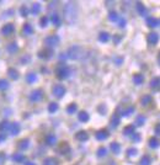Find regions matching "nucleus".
<instances>
[{"mask_svg": "<svg viewBox=\"0 0 160 165\" xmlns=\"http://www.w3.org/2000/svg\"><path fill=\"white\" fill-rule=\"evenodd\" d=\"M52 92H53V95H54L57 99H62V98L64 96V94L67 92V89L64 88V85L57 84V85H54V86H53Z\"/></svg>", "mask_w": 160, "mask_h": 165, "instance_id": "obj_5", "label": "nucleus"}, {"mask_svg": "<svg viewBox=\"0 0 160 165\" xmlns=\"http://www.w3.org/2000/svg\"><path fill=\"white\" fill-rule=\"evenodd\" d=\"M99 110H100L101 115H105V112H106V106H103V105H101V106H99Z\"/></svg>", "mask_w": 160, "mask_h": 165, "instance_id": "obj_51", "label": "nucleus"}, {"mask_svg": "<svg viewBox=\"0 0 160 165\" xmlns=\"http://www.w3.org/2000/svg\"><path fill=\"white\" fill-rule=\"evenodd\" d=\"M149 147L152 148V149H157V148H159V141H158V138H155V137H152L150 139H149Z\"/></svg>", "mask_w": 160, "mask_h": 165, "instance_id": "obj_28", "label": "nucleus"}, {"mask_svg": "<svg viewBox=\"0 0 160 165\" xmlns=\"http://www.w3.org/2000/svg\"><path fill=\"white\" fill-rule=\"evenodd\" d=\"M18 147H19V149H20V150H26V149L30 147V141H28L27 138L21 139L20 142H19V144H18Z\"/></svg>", "mask_w": 160, "mask_h": 165, "instance_id": "obj_25", "label": "nucleus"}, {"mask_svg": "<svg viewBox=\"0 0 160 165\" xmlns=\"http://www.w3.org/2000/svg\"><path fill=\"white\" fill-rule=\"evenodd\" d=\"M48 21H49V19H48L47 16H43V18H41V20H40L41 27H46V26L48 25Z\"/></svg>", "mask_w": 160, "mask_h": 165, "instance_id": "obj_45", "label": "nucleus"}, {"mask_svg": "<svg viewBox=\"0 0 160 165\" xmlns=\"http://www.w3.org/2000/svg\"><path fill=\"white\" fill-rule=\"evenodd\" d=\"M53 54H54V52L52 48H44L38 52V57L41 59H51L53 57Z\"/></svg>", "mask_w": 160, "mask_h": 165, "instance_id": "obj_7", "label": "nucleus"}, {"mask_svg": "<svg viewBox=\"0 0 160 165\" xmlns=\"http://www.w3.org/2000/svg\"><path fill=\"white\" fill-rule=\"evenodd\" d=\"M69 75H70V69H69V67H67L64 63H60L59 65L57 67V69H56V77H57L59 80H64V79H67Z\"/></svg>", "mask_w": 160, "mask_h": 165, "instance_id": "obj_2", "label": "nucleus"}, {"mask_svg": "<svg viewBox=\"0 0 160 165\" xmlns=\"http://www.w3.org/2000/svg\"><path fill=\"white\" fill-rule=\"evenodd\" d=\"M20 124L18 123V122H14V123L10 124V128H9V131H10V134L11 136H18L19 133H20Z\"/></svg>", "mask_w": 160, "mask_h": 165, "instance_id": "obj_15", "label": "nucleus"}, {"mask_svg": "<svg viewBox=\"0 0 160 165\" xmlns=\"http://www.w3.org/2000/svg\"><path fill=\"white\" fill-rule=\"evenodd\" d=\"M77 110H78V106H77V103H70L68 107H67V112L68 113H70V115H73V113H75L77 112Z\"/></svg>", "mask_w": 160, "mask_h": 165, "instance_id": "obj_38", "label": "nucleus"}, {"mask_svg": "<svg viewBox=\"0 0 160 165\" xmlns=\"http://www.w3.org/2000/svg\"><path fill=\"white\" fill-rule=\"evenodd\" d=\"M106 154H107V149H106L105 147H100V148L98 149V157H99V158L106 157Z\"/></svg>", "mask_w": 160, "mask_h": 165, "instance_id": "obj_42", "label": "nucleus"}, {"mask_svg": "<svg viewBox=\"0 0 160 165\" xmlns=\"http://www.w3.org/2000/svg\"><path fill=\"white\" fill-rule=\"evenodd\" d=\"M25 165H36V164H35V163H32V162H27Z\"/></svg>", "mask_w": 160, "mask_h": 165, "instance_id": "obj_53", "label": "nucleus"}, {"mask_svg": "<svg viewBox=\"0 0 160 165\" xmlns=\"http://www.w3.org/2000/svg\"><path fill=\"white\" fill-rule=\"evenodd\" d=\"M110 148H111L112 153H115V154H120V152H121L120 143H117V142H112L111 145H110Z\"/></svg>", "mask_w": 160, "mask_h": 165, "instance_id": "obj_30", "label": "nucleus"}, {"mask_svg": "<svg viewBox=\"0 0 160 165\" xmlns=\"http://www.w3.org/2000/svg\"><path fill=\"white\" fill-rule=\"evenodd\" d=\"M64 18L69 23H73L77 19V5L74 2H68L64 6Z\"/></svg>", "mask_w": 160, "mask_h": 165, "instance_id": "obj_1", "label": "nucleus"}, {"mask_svg": "<svg viewBox=\"0 0 160 165\" xmlns=\"http://www.w3.org/2000/svg\"><path fill=\"white\" fill-rule=\"evenodd\" d=\"M154 132H155V134H157V136H160V123H158L157 126H155Z\"/></svg>", "mask_w": 160, "mask_h": 165, "instance_id": "obj_50", "label": "nucleus"}, {"mask_svg": "<svg viewBox=\"0 0 160 165\" xmlns=\"http://www.w3.org/2000/svg\"><path fill=\"white\" fill-rule=\"evenodd\" d=\"M108 20L112 21V22H116V21L120 20V16H118V14H117L116 11H110V14H108Z\"/></svg>", "mask_w": 160, "mask_h": 165, "instance_id": "obj_37", "label": "nucleus"}, {"mask_svg": "<svg viewBox=\"0 0 160 165\" xmlns=\"http://www.w3.org/2000/svg\"><path fill=\"white\" fill-rule=\"evenodd\" d=\"M10 128V123L8 122V121H2V122H0V132L2 133V132H5L6 129H9Z\"/></svg>", "mask_w": 160, "mask_h": 165, "instance_id": "obj_41", "label": "nucleus"}, {"mask_svg": "<svg viewBox=\"0 0 160 165\" xmlns=\"http://www.w3.org/2000/svg\"><path fill=\"white\" fill-rule=\"evenodd\" d=\"M121 123V116L120 113H113L112 115V117H111V121H110V124H111V127L112 128H116V127H118V124Z\"/></svg>", "mask_w": 160, "mask_h": 165, "instance_id": "obj_12", "label": "nucleus"}, {"mask_svg": "<svg viewBox=\"0 0 160 165\" xmlns=\"http://www.w3.org/2000/svg\"><path fill=\"white\" fill-rule=\"evenodd\" d=\"M133 133H136V127L133 124H129V126L124 127V129H123V134L124 136H132Z\"/></svg>", "mask_w": 160, "mask_h": 165, "instance_id": "obj_20", "label": "nucleus"}, {"mask_svg": "<svg viewBox=\"0 0 160 165\" xmlns=\"http://www.w3.org/2000/svg\"><path fill=\"white\" fill-rule=\"evenodd\" d=\"M150 163H152L150 157L149 155H143L139 162V165H150Z\"/></svg>", "mask_w": 160, "mask_h": 165, "instance_id": "obj_39", "label": "nucleus"}, {"mask_svg": "<svg viewBox=\"0 0 160 165\" xmlns=\"http://www.w3.org/2000/svg\"><path fill=\"white\" fill-rule=\"evenodd\" d=\"M18 51H19V46H18L16 43H10V44L8 46V52H9V53L14 54V53H16Z\"/></svg>", "mask_w": 160, "mask_h": 165, "instance_id": "obj_33", "label": "nucleus"}, {"mask_svg": "<svg viewBox=\"0 0 160 165\" xmlns=\"http://www.w3.org/2000/svg\"><path fill=\"white\" fill-rule=\"evenodd\" d=\"M133 82H134L136 85H142V84L144 82V77H143V74H140V73L134 74V75H133Z\"/></svg>", "mask_w": 160, "mask_h": 165, "instance_id": "obj_23", "label": "nucleus"}, {"mask_svg": "<svg viewBox=\"0 0 160 165\" xmlns=\"http://www.w3.org/2000/svg\"><path fill=\"white\" fill-rule=\"evenodd\" d=\"M78 118H79L80 122H88L90 120V116H89V113L86 111H80L78 113Z\"/></svg>", "mask_w": 160, "mask_h": 165, "instance_id": "obj_22", "label": "nucleus"}, {"mask_svg": "<svg viewBox=\"0 0 160 165\" xmlns=\"http://www.w3.org/2000/svg\"><path fill=\"white\" fill-rule=\"evenodd\" d=\"M108 136H110V133H108L107 129H100V131H98L96 134H95V137H96L98 141H105V139L108 138Z\"/></svg>", "mask_w": 160, "mask_h": 165, "instance_id": "obj_11", "label": "nucleus"}, {"mask_svg": "<svg viewBox=\"0 0 160 165\" xmlns=\"http://www.w3.org/2000/svg\"><path fill=\"white\" fill-rule=\"evenodd\" d=\"M58 152L62 155H67L68 153H70V145L67 142H62L59 145H58Z\"/></svg>", "mask_w": 160, "mask_h": 165, "instance_id": "obj_9", "label": "nucleus"}, {"mask_svg": "<svg viewBox=\"0 0 160 165\" xmlns=\"http://www.w3.org/2000/svg\"><path fill=\"white\" fill-rule=\"evenodd\" d=\"M4 141H6V134L5 133H0V143H2Z\"/></svg>", "mask_w": 160, "mask_h": 165, "instance_id": "obj_52", "label": "nucleus"}, {"mask_svg": "<svg viewBox=\"0 0 160 165\" xmlns=\"http://www.w3.org/2000/svg\"><path fill=\"white\" fill-rule=\"evenodd\" d=\"M12 160H14L15 163H23V162H25V155H23L22 153H15V154L12 155Z\"/></svg>", "mask_w": 160, "mask_h": 165, "instance_id": "obj_26", "label": "nucleus"}, {"mask_svg": "<svg viewBox=\"0 0 160 165\" xmlns=\"http://www.w3.org/2000/svg\"><path fill=\"white\" fill-rule=\"evenodd\" d=\"M8 74H9V77L12 79V80H18L19 79V72L15 69V68H9L8 69Z\"/></svg>", "mask_w": 160, "mask_h": 165, "instance_id": "obj_19", "label": "nucleus"}, {"mask_svg": "<svg viewBox=\"0 0 160 165\" xmlns=\"http://www.w3.org/2000/svg\"><path fill=\"white\" fill-rule=\"evenodd\" d=\"M58 108H59V106H58V103L57 102H51L49 105H48V112H49V113H54V112H57Z\"/></svg>", "mask_w": 160, "mask_h": 165, "instance_id": "obj_35", "label": "nucleus"}, {"mask_svg": "<svg viewBox=\"0 0 160 165\" xmlns=\"http://www.w3.org/2000/svg\"><path fill=\"white\" fill-rule=\"evenodd\" d=\"M82 56H84V49L80 46H73L68 51V57L70 59H74V61L80 59V58H82Z\"/></svg>", "mask_w": 160, "mask_h": 165, "instance_id": "obj_3", "label": "nucleus"}, {"mask_svg": "<svg viewBox=\"0 0 160 165\" xmlns=\"http://www.w3.org/2000/svg\"><path fill=\"white\" fill-rule=\"evenodd\" d=\"M75 139L79 141V142H86L89 139V134L86 131H79L77 134H75Z\"/></svg>", "mask_w": 160, "mask_h": 165, "instance_id": "obj_13", "label": "nucleus"}, {"mask_svg": "<svg viewBox=\"0 0 160 165\" xmlns=\"http://www.w3.org/2000/svg\"><path fill=\"white\" fill-rule=\"evenodd\" d=\"M152 96L150 95H144V96H142V99H140V105L142 106H148L149 103H152Z\"/></svg>", "mask_w": 160, "mask_h": 165, "instance_id": "obj_27", "label": "nucleus"}, {"mask_svg": "<svg viewBox=\"0 0 160 165\" xmlns=\"http://www.w3.org/2000/svg\"><path fill=\"white\" fill-rule=\"evenodd\" d=\"M28 99H30L32 102H38V101H41V100L43 99V91H42L41 89H36V90H33V91L30 94Z\"/></svg>", "mask_w": 160, "mask_h": 165, "instance_id": "obj_6", "label": "nucleus"}, {"mask_svg": "<svg viewBox=\"0 0 160 165\" xmlns=\"http://www.w3.org/2000/svg\"><path fill=\"white\" fill-rule=\"evenodd\" d=\"M126 23H127V21H126V19H123V18L118 20V26H120L121 28H122V27H124V26H126Z\"/></svg>", "mask_w": 160, "mask_h": 165, "instance_id": "obj_48", "label": "nucleus"}, {"mask_svg": "<svg viewBox=\"0 0 160 165\" xmlns=\"http://www.w3.org/2000/svg\"><path fill=\"white\" fill-rule=\"evenodd\" d=\"M160 23V21L158 19H155V18H153V16H148L147 18V25L149 26V27H152V28H154V27H158Z\"/></svg>", "mask_w": 160, "mask_h": 165, "instance_id": "obj_16", "label": "nucleus"}, {"mask_svg": "<svg viewBox=\"0 0 160 165\" xmlns=\"http://www.w3.org/2000/svg\"><path fill=\"white\" fill-rule=\"evenodd\" d=\"M137 153H138V150L136 148H129L127 150V155L128 157H134V155H137Z\"/></svg>", "mask_w": 160, "mask_h": 165, "instance_id": "obj_46", "label": "nucleus"}, {"mask_svg": "<svg viewBox=\"0 0 160 165\" xmlns=\"http://www.w3.org/2000/svg\"><path fill=\"white\" fill-rule=\"evenodd\" d=\"M44 142H46V144L49 145V147H53V145L57 143V137L53 134V133H49V134H47L46 136V139H44Z\"/></svg>", "mask_w": 160, "mask_h": 165, "instance_id": "obj_14", "label": "nucleus"}, {"mask_svg": "<svg viewBox=\"0 0 160 165\" xmlns=\"http://www.w3.org/2000/svg\"><path fill=\"white\" fill-rule=\"evenodd\" d=\"M44 44L47 46V48H53L59 44V37L57 35H51L44 38Z\"/></svg>", "mask_w": 160, "mask_h": 165, "instance_id": "obj_4", "label": "nucleus"}, {"mask_svg": "<svg viewBox=\"0 0 160 165\" xmlns=\"http://www.w3.org/2000/svg\"><path fill=\"white\" fill-rule=\"evenodd\" d=\"M158 63L160 64V52H159V54H158Z\"/></svg>", "mask_w": 160, "mask_h": 165, "instance_id": "obj_54", "label": "nucleus"}, {"mask_svg": "<svg viewBox=\"0 0 160 165\" xmlns=\"http://www.w3.org/2000/svg\"><path fill=\"white\" fill-rule=\"evenodd\" d=\"M22 32H23V35H26V36L32 35V33H33V27H32V25L25 23L23 27H22Z\"/></svg>", "mask_w": 160, "mask_h": 165, "instance_id": "obj_18", "label": "nucleus"}, {"mask_svg": "<svg viewBox=\"0 0 160 165\" xmlns=\"http://www.w3.org/2000/svg\"><path fill=\"white\" fill-rule=\"evenodd\" d=\"M36 80H37V75L35 73H28L26 75V82H28V84H33Z\"/></svg>", "mask_w": 160, "mask_h": 165, "instance_id": "obj_32", "label": "nucleus"}, {"mask_svg": "<svg viewBox=\"0 0 160 165\" xmlns=\"http://www.w3.org/2000/svg\"><path fill=\"white\" fill-rule=\"evenodd\" d=\"M150 88L155 90H160V77H155L150 80Z\"/></svg>", "mask_w": 160, "mask_h": 165, "instance_id": "obj_21", "label": "nucleus"}, {"mask_svg": "<svg viewBox=\"0 0 160 165\" xmlns=\"http://www.w3.org/2000/svg\"><path fill=\"white\" fill-rule=\"evenodd\" d=\"M136 9L138 11V14L142 15V16H145L147 15V9H145V5H143L140 1L136 2Z\"/></svg>", "mask_w": 160, "mask_h": 165, "instance_id": "obj_17", "label": "nucleus"}, {"mask_svg": "<svg viewBox=\"0 0 160 165\" xmlns=\"http://www.w3.org/2000/svg\"><path fill=\"white\" fill-rule=\"evenodd\" d=\"M51 21H52V23L54 25V26H60V18L58 14H52L51 15Z\"/></svg>", "mask_w": 160, "mask_h": 165, "instance_id": "obj_31", "label": "nucleus"}, {"mask_svg": "<svg viewBox=\"0 0 160 165\" xmlns=\"http://www.w3.org/2000/svg\"><path fill=\"white\" fill-rule=\"evenodd\" d=\"M134 112V106H129L128 108H126V110H123L122 112H121L120 116H124V117H128L131 113H133Z\"/></svg>", "mask_w": 160, "mask_h": 165, "instance_id": "obj_34", "label": "nucleus"}, {"mask_svg": "<svg viewBox=\"0 0 160 165\" xmlns=\"http://www.w3.org/2000/svg\"><path fill=\"white\" fill-rule=\"evenodd\" d=\"M9 88V82L5 79H0V90H6Z\"/></svg>", "mask_w": 160, "mask_h": 165, "instance_id": "obj_44", "label": "nucleus"}, {"mask_svg": "<svg viewBox=\"0 0 160 165\" xmlns=\"http://www.w3.org/2000/svg\"><path fill=\"white\" fill-rule=\"evenodd\" d=\"M121 40H122V37H121L120 35H116L115 37H113V42H115V44H118L121 42Z\"/></svg>", "mask_w": 160, "mask_h": 165, "instance_id": "obj_49", "label": "nucleus"}, {"mask_svg": "<svg viewBox=\"0 0 160 165\" xmlns=\"http://www.w3.org/2000/svg\"><path fill=\"white\" fill-rule=\"evenodd\" d=\"M43 165H59L58 159L53 158V157H49V158H46L43 160Z\"/></svg>", "mask_w": 160, "mask_h": 165, "instance_id": "obj_24", "label": "nucleus"}, {"mask_svg": "<svg viewBox=\"0 0 160 165\" xmlns=\"http://www.w3.org/2000/svg\"><path fill=\"white\" fill-rule=\"evenodd\" d=\"M41 11V4L40 2H35L33 5H32V8H31V12L33 14V15H38Z\"/></svg>", "mask_w": 160, "mask_h": 165, "instance_id": "obj_36", "label": "nucleus"}, {"mask_svg": "<svg viewBox=\"0 0 160 165\" xmlns=\"http://www.w3.org/2000/svg\"><path fill=\"white\" fill-rule=\"evenodd\" d=\"M131 137H132V141H133V142H139V141H140L139 133H137V132H136V133H133Z\"/></svg>", "mask_w": 160, "mask_h": 165, "instance_id": "obj_47", "label": "nucleus"}, {"mask_svg": "<svg viewBox=\"0 0 160 165\" xmlns=\"http://www.w3.org/2000/svg\"><path fill=\"white\" fill-rule=\"evenodd\" d=\"M147 41H148V43L150 46H154V44H157L159 42V35L157 32H150L147 36Z\"/></svg>", "mask_w": 160, "mask_h": 165, "instance_id": "obj_8", "label": "nucleus"}, {"mask_svg": "<svg viewBox=\"0 0 160 165\" xmlns=\"http://www.w3.org/2000/svg\"><path fill=\"white\" fill-rule=\"evenodd\" d=\"M20 14H21V16H23V18L28 16V8H27L26 5H22L20 8Z\"/></svg>", "mask_w": 160, "mask_h": 165, "instance_id": "obj_43", "label": "nucleus"}, {"mask_svg": "<svg viewBox=\"0 0 160 165\" xmlns=\"http://www.w3.org/2000/svg\"><path fill=\"white\" fill-rule=\"evenodd\" d=\"M14 31H15L14 23H6V25H4L2 28H1V32H2V35H5V36H10Z\"/></svg>", "mask_w": 160, "mask_h": 165, "instance_id": "obj_10", "label": "nucleus"}, {"mask_svg": "<svg viewBox=\"0 0 160 165\" xmlns=\"http://www.w3.org/2000/svg\"><path fill=\"white\" fill-rule=\"evenodd\" d=\"M99 41L102 43H106V42L110 41V33L108 32H100L99 35Z\"/></svg>", "mask_w": 160, "mask_h": 165, "instance_id": "obj_29", "label": "nucleus"}, {"mask_svg": "<svg viewBox=\"0 0 160 165\" xmlns=\"http://www.w3.org/2000/svg\"><path fill=\"white\" fill-rule=\"evenodd\" d=\"M145 123V117L143 116V115H138L137 117H136V126H143V124Z\"/></svg>", "mask_w": 160, "mask_h": 165, "instance_id": "obj_40", "label": "nucleus"}]
</instances>
